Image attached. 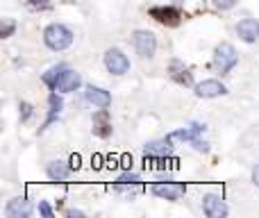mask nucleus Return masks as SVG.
I'll list each match as a JSON object with an SVG mask.
<instances>
[{
	"label": "nucleus",
	"mask_w": 259,
	"mask_h": 218,
	"mask_svg": "<svg viewBox=\"0 0 259 218\" xmlns=\"http://www.w3.org/2000/svg\"><path fill=\"white\" fill-rule=\"evenodd\" d=\"M73 32L68 30L66 25H62V23H53V25H48L44 30V41L46 46H48L50 50H57V53H62V50L71 48L73 43Z\"/></svg>",
	"instance_id": "nucleus-1"
},
{
	"label": "nucleus",
	"mask_w": 259,
	"mask_h": 218,
	"mask_svg": "<svg viewBox=\"0 0 259 218\" xmlns=\"http://www.w3.org/2000/svg\"><path fill=\"white\" fill-rule=\"evenodd\" d=\"M132 46L141 57L150 59L157 53V36L150 30H134L132 32Z\"/></svg>",
	"instance_id": "nucleus-2"
},
{
	"label": "nucleus",
	"mask_w": 259,
	"mask_h": 218,
	"mask_svg": "<svg viewBox=\"0 0 259 218\" xmlns=\"http://www.w3.org/2000/svg\"><path fill=\"white\" fill-rule=\"evenodd\" d=\"M237 62H239V55H237V50H234L232 43L216 46V50H214V64H216V68H219L223 75L232 71V68L237 66Z\"/></svg>",
	"instance_id": "nucleus-3"
},
{
	"label": "nucleus",
	"mask_w": 259,
	"mask_h": 218,
	"mask_svg": "<svg viewBox=\"0 0 259 218\" xmlns=\"http://www.w3.org/2000/svg\"><path fill=\"white\" fill-rule=\"evenodd\" d=\"M105 66H107V71L112 73V75H125L130 71V59L123 50L109 48L107 53H105Z\"/></svg>",
	"instance_id": "nucleus-4"
},
{
	"label": "nucleus",
	"mask_w": 259,
	"mask_h": 218,
	"mask_svg": "<svg viewBox=\"0 0 259 218\" xmlns=\"http://www.w3.org/2000/svg\"><path fill=\"white\" fill-rule=\"evenodd\" d=\"M82 86V77L80 73L71 71V68L64 66L62 73H59L57 82H55V91H64V94H71V91H77Z\"/></svg>",
	"instance_id": "nucleus-5"
},
{
	"label": "nucleus",
	"mask_w": 259,
	"mask_h": 218,
	"mask_svg": "<svg viewBox=\"0 0 259 218\" xmlns=\"http://www.w3.org/2000/svg\"><path fill=\"white\" fill-rule=\"evenodd\" d=\"M150 18H155L157 23L166 27H178L180 21H182V14L178 12L175 7H150Z\"/></svg>",
	"instance_id": "nucleus-6"
},
{
	"label": "nucleus",
	"mask_w": 259,
	"mask_h": 218,
	"mask_svg": "<svg viewBox=\"0 0 259 218\" xmlns=\"http://www.w3.org/2000/svg\"><path fill=\"white\" fill-rule=\"evenodd\" d=\"M152 196L164 198V200H180L184 196V184H178V182L152 184Z\"/></svg>",
	"instance_id": "nucleus-7"
},
{
	"label": "nucleus",
	"mask_w": 259,
	"mask_h": 218,
	"mask_svg": "<svg viewBox=\"0 0 259 218\" xmlns=\"http://www.w3.org/2000/svg\"><path fill=\"white\" fill-rule=\"evenodd\" d=\"M202 211H205V216H209V218H225L228 216V205L223 202L221 196L209 193V196L202 198Z\"/></svg>",
	"instance_id": "nucleus-8"
},
{
	"label": "nucleus",
	"mask_w": 259,
	"mask_h": 218,
	"mask_svg": "<svg viewBox=\"0 0 259 218\" xmlns=\"http://www.w3.org/2000/svg\"><path fill=\"white\" fill-rule=\"evenodd\" d=\"M225 94H228V89H225V84L219 80H205L196 86L198 98H219V96H225Z\"/></svg>",
	"instance_id": "nucleus-9"
},
{
	"label": "nucleus",
	"mask_w": 259,
	"mask_h": 218,
	"mask_svg": "<svg viewBox=\"0 0 259 218\" xmlns=\"http://www.w3.org/2000/svg\"><path fill=\"white\" fill-rule=\"evenodd\" d=\"M237 34H239V39L246 41V43H255L259 39V21H255V18H243V21H239Z\"/></svg>",
	"instance_id": "nucleus-10"
},
{
	"label": "nucleus",
	"mask_w": 259,
	"mask_h": 218,
	"mask_svg": "<svg viewBox=\"0 0 259 218\" xmlns=\"http://www.w3.org/2000/svg\"><path fill=\"white\" fill-rule=\"evenodd\" d=\"M94 134L100 139H107L112 134V118H109V111L107 109H98L94 114Z\"/></svg>",
	"instance_id": "nucleus-11"
},
{
	"label": "nucleus",
	"mask_w": 259,
	"mask_h": 218,
	"mask_svg": "<svg viewBox=\"0 0 259 218\" xmlns=\"http://www.w3.org/2000/svg\"><path fill=\"white\" fill-rule=\"evenodd\" d=\"M114 189H116L118 193H130V196H134V193L141 189V178L134 173H123L121 178L114 182Z\"/></svg>",
	"instance_id": "nucleus-12"
},
{
	"label": "nucleus",
	"mask_w": 259,
	"mask_h": 218,
	"mask_svg": "<svg viewBox=\"0 0 259 218\" xmlns=\"http://www.w3.org/2000/svg\"><path fill=\"white\" fill-rule=\"evenodd\" d=\"M87 100H89L94 107H98V109H107L109 105H112V96H109V91H105V89H100V86H87Z\"/></svg>",
	"instance_id": "nucleus-13"
},
{
	"label": "nucleus",
	"mask_w": 259,
	"mask_h": 218,
	"mask_svg": "<svg viewBox=\"0 0 259 218\" xmlns=\"http://www.w3.org/2000/svg\"><path fill=\"white\" fill-rule=\"evenodd\" d=\"M202 132H205V125L193 123V125H189V127L175 129V132L168 134V137H170V141H189V143H193V141H198V139H200Z\"/></svg>",
	"instance_id": "nucleus-14"
},
{
	"label": "nucleus",
	"mask_w": 259,
	"mask_h": 218,
	"mask_svg": "<svg viewBox=\"0 0 259 218\" xmlns=\"http://www.w3.org/2000/svg\"><path fill=\"white\" fill-rule=\"evenodd\" d=\"M168 73H170V77H173L178 84H182V86H191L193 84V75L189 73V68L184 66L180 59H173V62H170Z\"/></svg>",
	"instance_id": "nucleus-15"
},
{
	"label": "nucleus",
	"mask_w": 259,
	"mask_h": 218,
	"mask_svg": "<svg viewBox=\"0 0 259 218\" xmlns=\"http://www.w3.org/2000/svg\"><path fill=\"white\" fill-rule=\"evenodd\" d=\"M32 211L30 202L25 200V198H12V200L7 202V209H5V214L9 218H27Z\"/></svg>",
	"instance_id": "nucleus-16"
},
{
	"label": "nucleus",
	"mask_w": 259,
	"mask_h": 218,
	"mask_svg": "<svg viewBox=\"0 0 259 218\" xmlns=\"http://www.w3.org/2000/svg\"><path fill=\"white\" fill-rule=\"evenodd\" d=\"M71 168L73 166H66L64 161H50L46 173H48V178L53 180V182H64V180L71 175Z\"/></svg>",
	"instance_id": "nucleus-17"
},
{
	"label": "nucleus",
	"mask_w": 259,
	"mask_h": 218,
	"mask_svg": "<svg viewBox=\"0 0 259 218\" xmlns=\"http://www.w3.org/2000/svg\"><path fill=\"white\" fill-rule=\"evenodd\" d=\"M143 152H146V155H157V157H168L170 152H173V146H170V137L161 139V141L148 143V146L143 148Z\"/></svg>",
	"instance_id": "nucleus-18"
},
{
	"label": "nucleus",
	"mask_w": 259,
	"mask_h": 218,
	"mask_svg": "<svg viewBox=\"0 0 259 218\" xmlns=\"http://www.w3.org/2000/svg\"><path fill=\"white\" fill-rule=\"evenodd\" d=\"M48 105H50V109H48V118H46V123H44V127H41V132H44L46 127H50V123H53V120H57V116L62 114V107H64L62 98H59L57 94H50V96H48Z\"/></svg>",
	"instance_id": "nucleus-19"
},
{
	"label": "nucleus",
	"mask_w": 259,
	"mask_h": 218,
	"mask_svg": "<svg viewBox=\"0 0 259 218\" xmlns=\"http://www.w3.org/2000/svg\"><path fill=\"white\" fill-rule=\"evenodd\" d=\"M62 68L64 66H57V68H50L48 73H44V82L50 86V89L55 91V82H57V77H59V73H62Z\"/></svg>",
	"instance_id": "nucleus-20"
},
{
	"label": "nucleus",
	"mask_w": 259,
	"mask_h": 218,
	"mask_svg": "<svg viewBox=\"0 0 259 218\" xmlns=\"http://www.w3.org/2000/svg\"><path fill=\"white\" fill-rule=\"evenodd\" d=\"M14 30H16V23H14L12 18H3V25H0V36H3V39H7V36L14 34Z\"/></svg>",
	"instance_id": "nucleus-21"
},
{
	"label": "nucleus",
	"mask_w": 259,
	"mask_h": 218,
	"mask_svg": "<svg viewBox=\"0 0 259 218\" xmlns=\"http://www.w3.org/2000/svg\"><path fill=\"white\" fill-rule=\"evenodd\" d=\"M211 5H214L216 9H232L234 5H237V0H211Z\"/></svg>",
	"instance_id": "nucleus-22"
},
{
	"label": "nucleus",
	"mask_w": 259,
	"mask_h": 218,
	"mask_svg": "<svg viewBox=\"0 0 259 218\" xmlns=\"http://www.w3.org/2000/svg\"><path fill=\"white\" fill-rule=\"evenodd\" d=\"M32 116V105L30 103H21V120L25 123V120H30Z\"/></svg>",
	"instance_id": "nucleus-23"
},
{
	"label": "nucleus",
	"mask_w": 259,
	"mask_h": 218,
	"mask_svg": "<svg viewBox=\"0 0 259 218\" xmlns=\"http://www.w3.org/2000/svg\"><path fill=\"white\" fill-rule=\"evenodd\" d=\"M39 214H41V216H46V218H53V216H55V211H53V207H50L48 202H39Z\"/></svg>",
	"instance_id": "nucleus-24"
},
{
	"label": "nucleus",
	"mask_w": 259,
	"mask_h": 218,
	"mask_svg": "<svg viewBox=\"0 0 259 218\" xmlns=\"http://www.w3.org/2000/svg\"><path fill=\"white\" fill-rule=\"evenodd\" d=\"M27 5H30L32 9H50L48 0H27Z\"/></svg>",
	"instance_id": "nucleus-25"
},
{
	"label": "nucleus",
	"mask_w": 259,
	"mask_h": 218,
	"mask_svg": "<svg viewBox=\"0 0 259 218\" xmlns=\"http://www.w3.org/2000/svg\"><path fill=\"white\" fill-rule=\"evenodd\" d=\"M66 216H71V218H82L84 214H82V211H77V209H68V211H66Z\"/></svg>",
	"instance_id": "nucleus-26"
},
{
	"label": "nucleus",
	"mask_w": 259,
	"mask_h": 218,
	"mask_svg": "<svg viewBox=\"0 0 259 218\" xmlns=\"http://www.w3.org/2000/svg\"><path fill=\"white\" fill-rule=\"evenodd\" d=\"M252 182H255L257 187H259V164L255 166V168H252Z\"/></svg>",
	"instance_id": "nucleus-27"
},
{
	"label": "nucleus",
	"mask_w": 259,
	"mask_h": 218,
	"mask_svg": "<svg viewBox=\"0 0 259 218\" xmlns=\"http://www.w3.org/2000/svg\"><path fill=\"white\" fill-rule=\"evenodd\" d=\"M175 3H178V5H182V3H184V0H175Z\"/></svg>",
	"instance_id": "nucleus-28"
}]
</instances>
